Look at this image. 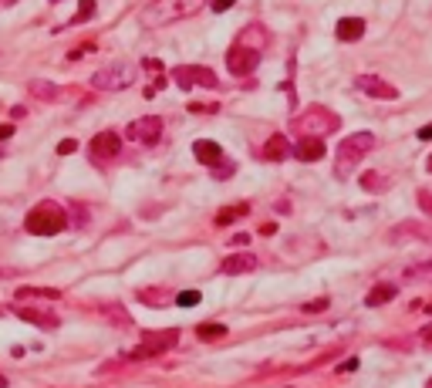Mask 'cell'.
<instances>
[{
	"instance_id": "obj_20",
	"label": "cell",
	"mask_w": 432,
	"mask_h": 388,
	"mask_svg": "<svg viewBox=\"0 0 432 388\" xmlns=\"http://www.w3.org/2000/svg\"><path fill=\"white\" fill-rule=\"evenodd\" d=\"M21 317H24L27 324H38V328H58V317H54V314H47V310L24 308V310H21Z\"/></svg>"
},
{
	"instance_id": "obj_21",
	"label": "cell",
	"mask_w": 432,
	"mask_h": 388,
	"mask_svg": "<svg viewBox=\"0 0 432 388\" xmlns=\"http://www.w3.org/2000/svg\"><path fill=\"white\" fill-rule=\"evenodd\" d=\"M250 213V206L247 203H236V206H227L223 213H216V227H227V223H234V220H243Z\"/></svg>"
},
{
	"instance_id": "obj_5",
	"label": "cell",
	"mask_w": 432,
	"mask_h": 388,
	"mask_svg": "<svg viewBox=\"0 0 432 388\" xmlns=\"http://www.w3.org/2000/svg\"><path fill=\"white\" fill-rule=\"evenodd\" d=\"M341 122H338V115L334 112H328V109H321V105H315V109H308L304 115L294 118V128L301 132V135H328V132H334Z\"/></svg>"
},
{
	"instance_id": "obj_34",
	"label": "cell",
	"mask_w": 432,
	"mask_h": 388,
	"mask_svg": "<svg viewBox=\"0 0 432 388\" xmlns=\"http://www.w3.org/2000/svg\"><path fill=\"white\" fill-rule=\"evenodd\" d=\"M0 388H7V378H3V375H0Z\"/></svg>"
},
{
	"instance_id": "obj_25",
	"label": "cell",
	"mask_w": 432,
	"mask_h": 388,
	"mask_svg": "<svg viewBox=\"0 0 432 388\" xmlns=\"http://www.w3.org/2000/svg\"><path fill=\"white\" fill-rule=\"evenodd\" d=\"M199 301H203V294H199V290H183V294L176 297V304H179V308H196Z\"/></svg>"
},
{
	"instance_id": "obj_4",
	"label": "cell",
	"mask_w": 432,
	"mask_h": 388,
	"mask_svg": "<svg viewBox=\"0 0 432 388\" xmlns=\"http://www.w3.org/2000/svg\"><path fill=\"white\" fill-rule=\"evenodd\" d=\"M372 149H375V135H372V132H354V135H348V139L338 146V176H345L348 166H358Z\"/></svg>"
},
{
	"instance_id": "obj_33",
	"label": "cell",
	"mask_w": 432,
	"mask_h": 388,
	"mask_svg": "<svg viewBox=\"0 0 432 388\" xmlns=\"http://www.w3.org/2000/svg\"><path fill=\"white\" fill-rule=\"evenodd\" d=\"M422 341H426V345H432V324H429V328H422Z\"/></svg>"
},
{
	"instance_id": "obj_10",
	"label": "cell",
	"mask_w": 432,
	"mask_h": 388,
	"mask_svg": "<svg viewBox=\"0 0 432 388\" xmlns=\"http://www.w3.org/2000/svg\"><path fill=\"white\" fill-rule=\"evenodd\" d=\"M354 88L365 91V95H372V98H398V88L378 75H358L354 78Z\"/></svg>"
},
{
	"instance_id": "obj_19",
	"label": "cell",
	"mask_w": 432,
	"mask_h": 388,
	"mask_svg": "<svg viewBox=\"0 0 432 388\" xmlns=\"http://www.w3.org/2000/svg\"><path fill=\"white\" fill-rule=\"evenodd\" d=\"M27 91H31V98H38V102H54V98L61 95V88L51 84V81H31Z\"/></svg>"
},
{
	"instance_id": "obj_17",
	"label": "cell",
	"mask_w": 432,
	"mask_h": 388,
	"mask_svg": "<svg viewBox=\"0 0 432 388\" xmlns=\"http://www.w3.org/2000/svg\"><path fill=\"white\" fill-rule=\"evenodd\" d=\"M287 155H294L291 142H287L284 135H271L267 146H264V159H267V162H280V159H287Z\"/></svg>"
},
{
	"instance_id": "obj_30",
	"label": "cell",
	"mask_w": 432,
	"mask_h": 388,
	"mask_svg": "<svg viewBox=\"0 0 432 388\" xmlns=\"http://www.w3.org/2000/svg\"><path fill=\"white\" fill-rule=\"evenodd\" d=\"M419 139H422V142H429V139H432V122H429V125H422V128H419Z\"/></svg>"
},
{
	"instance_id": "obj_7",
	"label": "cell",
	"mask_w": 432,
	"mask_h": 388,
	"mask_svg": "<svg viewBox=\"0 0 432 388\" xmlns=\"http://www.w3.org/2000/svg\"><path fill=\"white\" fill-rule=\"evenodd\" d=\"M162 118L159 115H146V118H135V122H128V128H125V139L128 142H139V146H156L159 139H162Z\"/></svg>"
},
{
	"instance_id": "obj_14",
	"label": "cell",
	"mask_w": 432,
	"mask_h": 388,
	"mask_svg": "<svg viewBox=\"0 0 432 388\" xmlns=\"http://www.w3.org/2000/svg\"><path fill=\"white\" fill-rule=\"evenodd\" d=\"M193 155H196L203 166H213V169L223 162V149H220L213 139H196V142H193Z\"/></svg>"
},
{
	"instance_id": "obj_2",
	"label": "cell",
	"mask_w": 432,
	"mask_h": 388,
	"mask_svg": "<svg viewBox=\"0 0 432 388\" xmlns=\"http://www.w3.org/2000/svg\"><path fill=\"white\" fill-rule=\"evenodd\" d=\"M65 227H68V213H65V206H58V203H51V199L38 203V206L27 209V216H24V230L34 233V236H54V233H61Z\"/></svg>"
},
{
	"instance_id": "obj_29",
	"label": "cell",
	"mask_w": 432,
	"mask_h": 388,
	"mask_svg": "<svg viewBox=\"0 0 432 388\" xmlns=\"http://www.w3.org/2000/svg\"><path fill=\"white\" fill-rule=\"evenodd\" d=\"M328 308V297H321V301H311V304H304V310L308 314H315V310H324Z\"/></svg>"
},
{
	"instance_id": "obj_22",
	"label": "cell",
	"mask_w": 432,
	"mask_h": 388,
	"mask_svg": "<svg viewBox=\"0 0 432 388\" xmlns=\"http://www.w3.org/2000/svg\"><path fill=\"white\" fill-rule=\"evenodd\" d=\"M361 186H365L368 193H378V190H385L389 183H385L382 172H365V176H361Z\"/></svg>"
},
{
	"instance_id": "obj_32",
	"label": "cell",
	"mask_w": 432,
	"mask_h": 388,
	"mask_svg": "<svg viewBox=\"0 0 432 388\" xmlns=\"http://www.w3.org/2000/svg\"><path fill=\"white\" fill-rule=\"evenodd\" d=\"M354 368H358V361H354V358H352V361H345V365H341L338 372H354Z\"/></svg>"
},
{
	"instance_id": "obj_35",
	"label": "cell",
	"mask_w": 432,
	"mask_h": 388,
	"mask_svg": "<svg viewBox=\"0 0 432 388\" xmlns=\"http://www.w3.org/2000/svg\"><path fill=\"white\" fill-rule=\"evenodd\" d=\"M7 273H10V271H7V267H0V277H7Z\"/></svg>"
},
{
	"instance_id": "obj_23",
	"label": "cell",
	"mask_w": 432,
	"mask_h": 388,
	"mask_svg": "<svg viewBox=\"0 0 432 388\" xmlns=\"http://www.w3.org/2000/svg\"><path fill=\"white\" fill-rule=\"evenodd\" d=\"M196 334L203 338V341H213V338H223V334H227V328H223V324H199Z\"/></svg>"
},
{
	"instance_id": "obj_28",
	"label": "cell",
	"mask_w": 432,
	"mask_h": 388,
	"mask_svg": "<svg viewBox=\"0 0 432 388\" xmlns=\"http://www.w3.org/2000/svg\"><path fill=\"white\" fill-rule=\"evenodd\" d=\"M236 0H213V3H209V7H213V10H216V14H223V10H230V7H234Z\"/></svg>"
},
{
	"instance_id": "obj_24",
	"label": "cell",
	"mask_w": 432,
	"mask_h": 388,
	"mask_svg": "<svg viewBox=\"0 0 432 388\" xmlns=\"http://www.w3.org/2000/svg\"><path fill=\"white\" fill-rule=\"evenodd\" d=\"M139 301H142V304H152V308H159V304H166L169 297H166V294H152V287H146V290H139Z\"/></svg>"
},
{
	"instance_id": "obj_11",
	"label": "cell",
	"mask_w": 432,
	"mask_h": 388,
	"mask_svg": "<svg viewBox=\"0 0 432 388\" xmlns=\"http://www.w3.org/2000/svg\"><path fill=\"white\" fill-rule=\"evenodd\" d=\"M88 152L95 155V159H102V162H109V159H115V155L122 152V139H118L115 132H98V135L91 139Z\"/></svg>"
},
{
	"instance_id": "obj_16",
	"label": "cell",
	"mask_w": 432,
	"mask_h": 388,
	"mask_svg": "<svg viewBox=\"0 0 432 388\" xmlns=\"http://www.w3.org/2000/svg\"><path fill=\"white\" fill-rule=\"evenodd\" d=\"M361 34H365V21H361V17H341L338 27H334V38L345 41V44H348V41H358Z\"/></svg>"
},
{
	"instance_id": "obj_8",
	"label": "cell",
	"mask_w": 432,
	"mask_h": 388,
	"mask_svg": "<svg viewBox=\"0 0 432 388\" xmlns=\"http://www.w3.org/2000/svg\"><path fill=\"white\" fill-rule=\"evenodd\" d=\"M172 81H176L179 88H193V84L216 88V84H220V81H216V75H213L209 68H199V65H179V68L172 71Z\"/></svg>"
},
{
	"instance_id": "obj_9",
	"label": "cell",
	"mask_w": 432,
	"mask_h": 388,
	"mask_svg": "<svg viewBox=\"0 0 432 388\" xmlns=\"http://www.w3.org/2000/svg\"><path fill=\"white\" fill-rule=\"evenodd\" d=\"M260 65V51H253V47H243V44H234L230 51H227V68L234 71V75H250L253 68Z\"/></svg>"
},
{
	"instance_id": "obj_15",
	"label": "cell",
	"mask_w": 432,
	"mask_h": 388,
	"mask_svg": "<svg viewBox=\"0 0 432 388\" xmlns=\"http://www.w3.org/2000/svg\"><path fill=\"white\" fill-rule=\"evenodd\" d=\"M257 267H260V260H257L253 253H234V257H227V260L220 264V271L230 273V277H234V273H253Z\"/></svg>"
},
{
	"instance_id": "obj_36",
	"label": "cell",
	"mask_w": 432,
	"mask_h": 388,
	"mask_svg": "<svg viewBox=\"0 0 432 388\" xmlns=\"http://www.w3.org/2000/svg\"><path fill=\"white\" fill-rule=\"evenodd\" d=\"M429 172H432V159H429Z\"/></svg>"
},
{
	"instance_id": "obj_26",
	"label": "cell",
	"mask_w": 432,
	"mask_h": 388,
	"mask_svg": "<svg viewBox=\"0 0 432 388\" xmlns=\"http://www.w3.org/2000/svg\"><path fill=\"white\" fill-rule=\"evenodd\" d=\"M91 14H95V0H81V3H78V14H75V24H84Z\"/></svg>"
},
{
	"instance_id": "obj_31",
	"label": "cell",
	"mask_w": 432,
	"mask_h": 388,
	"mask_svg": "<svg viewBox=\"0 0 432 388\" xmlns=\"http://www.w3.org/2000/svg\"><path fill=\"white\" fill-rule=\"evenodd\" d=\"M10 135H14V125H0V142L10 139Z\"/></svg>"
},
{
	"instance_id": "obj_18",
	"label": "cell",
	"mask_w": 432,
	"mask_h": 388,
	"mask_svg": "<svg viewBox=\"0 0 432 388\" xmlns=\"http://www.w3.org/2000/svg\"><path fill=\"white\" fill-rule=\"evenodd\" d=\"M395 294H398V287H395V284H375V287L368 290L365 304H368V308H382V304L395 301Z\"/></svg>"
},
{
	"instance_id": "obj_37",
	"label": "cell",
	"mask_w": 432,
	"mask_h": 388,
	"mask_svg": "<svg viewBox=\"0 0 432 388\" xmlns=\"http://www.w3.org/2000/svg\"><path fill=\"white\" fill-rule=\"evenodd\" d=\"M429 388H432V382H429Z\"/></svg>"
},
{
	"instance_id": "obj_6",
	"label": "cell",
	"mask_w": 432,
	"mask_h": 388,
	"mask_svg": "<svg viewBox=\"0 0 432 388\" xmlns=\"http://www.w3.org/2000/svg\"><path fill=\"white\" fill-rule=\"evenodd\" d=\"M179 341V331H146L142 334V345L128 354V361H142V358H156L162 351H169Z\"/></svg>"
},
{
	"instance_id": "obj_27",
	"label": "cell",
	"mask_w": 432,
	"mask_h": 388,
	"mask_svg": "<svg viewBox=\"0 0 432 388\" xmlns=\"http://www.w3.org/2000/svg\"><path fill=\"white\" fill-rule=\"evenodd\" d=\"M75 149H78V142H75V139H65V142L58 146V155H71Z\"/></svg>"
},
{
	"instance_id": "obj_3",
	"label": "cell",
	"mask_w": 432,
	"mask_h": 388,
	"mask_svg": "<svg viewBox=\"0 0 432 388\" xmlns=\"http://www.w3.org/2000/svg\"><path fill=\"white\" fill-rule=\"evenodd\" d=\"M135 78H139V68H135V65L115 61V65H105V68H98V71L91 75V88H95V91H125V88L135 84Z\"/></svg>"
},
{
	"instance_id": "obj_1",
	"label": "cell",
	"mask_w": 432,
	"mask_h": 388,
	"mask_svg": "<svg viewBox=\"0 0 432 388\" xmlns=\"http://www.w3.org/2000/svg\"><path fill=\"white\" fill-rule=\"evenodd\" d=\"M203 7H206V0H152V3L139 14V21H142V27L156 31V27H166V24L196 17Z\"/></svg>"
},
{
	"instance_id": "obj_13",
	"label": "cell",
	"mask_w": 432,
	"mask_h": 388,
	"mask_svg": "<svg viewBox=\"0 0 432 388\" xmlns=\"http://www.w3.org/2000/svg\"><path fill=\"white\" fill-rule=\"evenodd\" d=\"M294 155H297L301 162H317V159H324V139H321V135H301Z\"/></svg>"
},
{
	"instance_id": "obj_12",
	"label": "cell",
	"mask_w": 432,
	"mask_h": 388,
	"mask_svg": "<svg viewBox=\"0 0 432 388\" xmlns=\"http://www.w3.org/2000/svg\"><path fill=\"white\" fill-rule=\"evenodd\" d=\"M236 44H243V47H253V51H260L264 54V47H271V31L264 27V24H247L243 31H240V38H236Z\"/></svg>"
}]
</instances>
